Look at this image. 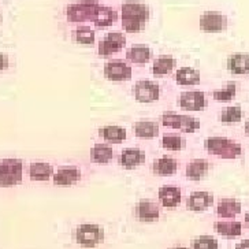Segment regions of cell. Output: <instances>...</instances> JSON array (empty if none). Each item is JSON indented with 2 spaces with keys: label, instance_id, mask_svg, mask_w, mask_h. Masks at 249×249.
Here are the masks:
<instances>
[{
  "label": "cell",
  "instance_id": "7",
  "mask_svg": "<svg viewBox=\"0 0 249 249\" xmlns=\"http://www.w3.org/2000/svg\"><path fill=\"white\" fill-rule=\"evenodd\" d=\"M126 45V38L124 35L121 32H110L107 33L102 41H99L97 45V53L100 56H112L122 51Z\"/></svg>",
  "mask_w": 249,
  "mask_h": 249
},
{
  "label": "cell",
  "instance_id": "14",
  "mask_svg": "<svg viewBox=\"0 0 249 249\" xmlns=\"http://www.w3.org/2000/svg\"><path fill=\"white\" fill-rule=\"evenodd\" d=\"M82 173L78 166H62L53 174V183L56 186H71L81 179Z\"/></svg>",
  "mask_w": 249,
  "mask_h": 249
},
{
  "label": "cell",
  "instance_id": "19",
  "mask_svg": "<svg viewBox=\"0 0 249 249\" xmlns=\"http://www.w3.org/2000/svg\"><path fill=\"white\" fill-rule=\"evenodd\" d=\"M227 69L234 75L249 74V55L248 53H233L227 58Z\"/></svg>",
  "mask_w": 249,
  "mask_h": 249
},
{
  "label": "cell",
  "instance_id": "4",
  "mask_svg": "<svg viewBox=\"0 0 249 249\" xmlns=\"http://www.w3.org/2000/svg\"><path fill=\"white\" fill-rule=\"evenodd\" d=\"M23 164L17 158L0 159V188H11L22 182Z\"/></svg>",
  "mask_w": 249,
  "mask_h": 249
},
{
  "label": "cell",
  "instance_id": "29",
  "mask_svg": "<svg viewBox=\"0 0 249 249\" xmlns=\"http://www.w3.org/2000/svg\"><path fill=\"white\" fill-rule=\"evenodd\" d=\"M53 176V167L50 163L37 161L29 166V177L33 181H48Z\"/></svg>",
  "mask_w": 249,
  "mask_h": 249
},
{
  "label": "cell",
  "instance_id": "17",
  "mask_svg": "<svg viewBox=\"0 0 249 249\" xmlns=\"http://www.w3.org/2000/svg\"><path fill=\"white\" fill-rule=\"evenodd\" d=\"M145 158H147V155L142 149H140V148H127V149L122 151V154L119 156V163H121L122 167L130 170L144 164Z\"/></svg>",
  "mask_w": 249,
  "mask_h": 249
},
{
  "label": "cell",
  "instance_id": "2",
  "mask_svg": "<svg viewBox=\"0 0 249 249\" xmlns=\"http://www.w3.org/2000/svg\"><path fill=\"white\" fill-rule=\"evenodd\" d=\"M102 0H73L65 8V17L69 23L73 25H88L93 22L97 8Z\"/></svg>",
  "mask_w": 249,
  "mask_h": 249
},
{
  "label": "cell",
  "instance_id": "28",
  "mask_svg": "<svg viewBox=\"0 0 249 249\" xmlns=\"http://www.w3.org/2000/svg\"><path fill=\"white\" fill-rule=\"evenodd\" d=\"M71 40H73L74 43H77V44L92 45L96 40L95 30L87 26V25L75 26L71 30Z\"/></svg>",
  "mask_w": 249,
  "mask_h": 249
},
{
  "label": "cell",
  "instance_id": "38",
  "mask_svg": "<svg viewBox=\"0 0 249 249\" xmlns=\"http://www.w3.org/2000/svg\"><path fill=\"white\" fill-rule=\"evenodd\" d=\"M169 249H189V248L182 247V245H176V247H171V248H169Z\"/></svg>",
  "mask_w": 249,
  "mask_h": 249
},
{
  "label": "cell",
  "instance_id": "36",
  "mask_svg": "<svg viewBox=\"0 0 249 249\" xmlns=\"http://www.w3.org/2000/svg\"><path fill=\"white\" fill-rule=\"evenodd\" d=\"M234 249H249V240H242L237 245Z\"/></svg>",
  "mask_w": 249,
  "mask_h": 249
},
{
  "label": "cell",
  "instance_id": "37",
  "mask_svg": "<svg viewBox=\"0 0 249 249\" xmlns=\"http://www.w3.org/2000/svg\"><path fill=\"white\" fill-rule=\"evenodd\" d=\"M245 133H247V136L249 137V119L245 122Z\"/></svg>",
  "mask_w": 249,
  "mask_h": 249
},
{
  "label": "cell",
  "instance_id": "13",
  "mask_svg": "<svg viewBox=\"0 0 249 249\" xmlns=\"http://www.w3.org/2000/svg\"><path fill=\"white\" fill-rule=\"evenodd\" d=\"M134 213H136L137 219L141 222L152 223L160 218V207L156 201H152V200H140L134 208Z\"/></svg>",
  "mask_w": 249,
  "mask_h": 249
},
{
  "label": "cell",
  "instance_id": "21",
  "mask_svg": "<svg viewBox=\"0 0 249 249\" xmlns=\"http://www.w3.org/2000/svg\"><path fill=\"white\" fill-rule=\"evenodd\" d=\"M241 213V203L235 198H222L216 205V213L220 218L231 219Z\"/></svg>",
  "mask_w": 249,
  "mask_h": 249
},
{
  "label": "cell",
  "instance_id": "16",
  "mask_svg": "<svg viewBox=\"0 0 249 249\" xmlns=\"http://www.w3.org/2000/svg\"><path fill=\"white\" fill-rule=\"evenodd\" d=\"M159 201L164 208H176L181 203L182 192L178 186L174 185H164L159 189Z\"/></svg>",
  "mask_w": 249,
  "mask_h": 249
},
{
  "label": "cell",
  "instance_id": "27",
  "mask_svg": "<svg viewBox=\"0 0 249 249\" xmlns=\"http://www.w3.org/2000/svg\"><path fill=\"white\" fill-rule=\"evenodd\" d=\"M133 133L140 139L151 140L158 136L159 126L152 121H140L133 124Z\"/></svg>",
  "mask_w": 249,
  "mask_h": 249
},
{
  "label": "cell",
  "instance_id": "10",
  "mask_svg": "<svg viewBox=\"0 0 249 249\" xmlns=\"http://www.w3.org/2000/svg\"><path fill=\"white\" fill-rule=\"evenodd\" d=\"M133 96L140 103L156 102L160 96V88L154 81L141 80L133 87Z\"/></svg>",
  "mask_w": 249,
  "mask_h": 249
},
{
  "label": "cell",
  "instance_id": "31",
  "mask_svg": "<svg viewBox=\"0 0 249 249\" xmlns=\"http://www.w3.org/2000/svg\"><path fill=\"white\" fill-rule=\"evenodd\" d=\"M242 119V110L238 106L225 107L220 112V121L223 124H237Z\"/></svg>",
  "mask_w": 249,
  "mask_h": 249
},
{
  "label": "cell",
  "instance_id": "15",
  "mask_svg": "<svg viewBox=\"0 0 249 249\" xmlns=\"http://www.w3.org/2000/svg\"><path fill=\"white\" fill-rule=\"evenodd\" d=\"M213 203V195L210 192L198 191L192 193L189 197L186 198V208L193 213H203L208 210Z\"/></svg>",
  "mask_w": 249,
  "mask_h": 249
},
{
  "label": "cell",
  "instance_id": "11",
  "mask_svg": "<svg viewBox=\"0 0 249 249\" xmlns=\"http://www.w3.org/2000/svg\"><path fill=\"white\" fill-rule=\"evenodd\" d=\"M179 107L185 111H201L205 108V100L204 92L201 90H185L179 95L178 99Z\"/></svg>",
  "mask_w": 249,
  "mask_h": 249
},
{
  "label": "cell",
  "instance_id": "8",
  "mask_svg": "<svg viewBox=\"0 0 249 249\" xmlns=\"http://www.w3.org/2000/svg\"><path fill=\"white\" fill-rule=\"evenodd\" d=\"M200 29L205 33H220L227 28V17L220 11H204L200 17Z\"/></svg>",
  "mask_w": 249,
  "mask_h": 249
},
{
  "label": "cell",
  "instance_id": "6",
  "mask_svg": "<svg viewBox=\"0 0 249 249\" xmlns=\"http://www.w3.org/2000/svg\"><path fill=\"white\" fill-rule=\"evenodd\" d=\"M161 124L166 127L177 129L183 133H195L200 129V121L192 115H179L174 111L164 112L160 118Z\"/></svg>",
  "mask_w": 249,
  "mask_h": 249
},
{
  "label": "cell",
  "instance_id": "20",
  "mask_svg": "<svg viewBox=\"0 0 249 249\" xmlns=\"http://www.w3.org/2000/svg\"><path fill=\"white\" fill-rule=\"evenodd\" d=\"M126 59L133 65H147L151 59V48L145 44H133L126 51Z\"/></svg>",
  "mask_w": 249,
  "mask_h": 249
},
{
  "label": "cell",
  "instance_id": "9",
  "mask_svg": "<svg viewBox=\"0 0 249 249\" xmlns=\"http://www.w3.org/2000/svg\"><path fill=\"white\" fill-rule=\"evenodd\" d=\"M119 17H121V11H118L115 6L102 1L96 11L95 17H93L92 23L95 25L96 29H107L118 22Z\"/></svg>",
  "mask_w": 249,
  "mask_h": 249
},
{
  "label": "cell",
  "instance_id": "32",
  "mask_svg": "<svg viewBox=\"0 0 249 249\" xmlns=\"http://www.w3.org/2000/svg\"><path fill=\"white\" fill-rule=\"evenodd\" d=\"M235 92H237V87L234 82L227 84L225 88L216 89L213 92V100L216 102H231L235 97Z\"/></svg>",
  "mask_w": 249,
  "mask_h": 249
},
{
  "label": "cell",
  "instance_id": "26",
  "mask_svg": "<svg viewBox=\"0 0 249 249\" xmlns=\"http://www.w3.org/2000/svg\"><path fill=\"white\" fill-rule=\"evenodd\" d=\"M176 67V59L171 55H159L158 58L154 60L152 65V73L158 77H163V75H169Z\"/></svg>",
  "mask_w": 249,
  "mask_h": 249
},
{
  "label": "cell",
  "instance_id": "39",
  "mask_svg": "<svg viewBox=\"0 0 249 249\" xmlns=\"http://www.w3.org/2000/svg\"><path fill=\"white\" fill-rule=\"evenodd\" d=\"M245 223H247V226L249 227V213H245Z\"/></svg>",
  "mask_w": 249,
  "mask_h": 249
},
{
  "label": "cell",
  "instance_id": "25",
  "mask_svg": "<svg viewBox=\"0 0 249 249\" xmlns=\"http://www.w3.org/2000/svg\"><path fill=\"white\" fill-rule=\"evenodd\" d=\"M114 159V149L107 144H95L90 149V160L96 164H107Z\"/></svg>",
  "mask_w": 249,
  "mask_h": 249
},
{
  "label": "cell",
  "instance_id": "12",
  "mask_svg": "<svg viewBox=\"0 0 249 249\" xmlns=\"http://www.w3.org/2000/svg\"><path fill=\"white\" fill-rule=\"evenodd\" d=\"M104 75L110 81H124L132 78L133 70L124 60H110L104 65Z\"/></svg>",
  "mask_w": 249,
  "mask_h": 249
},
{
  "label": "cell",
  "instance_id": "35",
  "mask_svg": "<svg viewBox=\"0 0 249 249\" xmlns=\"http://www.w3.org/2000/svg\"><path fill=\"white\" fill-rule=\"evenodd\" d=\"M8 67V58L4 53H0V71H3L4 69Z\"/></svg>",
  "mask_w": 249,
  "mask_h": 249
},
{
  "label": "cell",
  "instance_id": "18",
  "mask_svg": "<svg viewBox=\"0 0 249 249\" xmlns=\"http://www.w3.org/2000/svg\"><path fill=\"white\" fill-rule=\"evenodd\" d=\"M178 170V160L173 156H161L159 159H156L152 163V171L154 174L160 177H169L174 176Z\"/></svg>",
  "mask_w": 249,
  "mask_h": 249
},
{
  "label": "cell",
  "instance_id": "1",
  "mask_svg": "<svg viewBox=\"0 0 249 249\" xmlns=\"http://www.w3.org/2000/svg\"><path fill=\"white\" fill-rule=\"evenodd\" d=\"M149 7L141 0H124L121 3V26L126 33L142 32L149 21Z\"/></svg>",
  "mask_w": 249,
  "mask_h": 249
},
{
  "label": "cell",
  "instance_id": "33",
  "mask_svg": "<svg viewBox=\"0 0 249 249\" xmlns=\"http://www.w3.org/2000/svg\"><path fill=\"white\" fill-rule=\"evenodd\" d=\"M161 145L163 148L169 149V151H181L183 147V140L179 134H174V133H166L161 139Z\"/></svg>",
  "mask_w": 249,
  "mask_h": 249
},
{
  "label": "cell",
  "instance_id": "22",
  "mask_svg": "<svg viewBox=\"0 0 249 249\" xmlns=\"http://www.w3.org/2000/svg\"><path fill=\"white\" fill-rule=\"evenodd\" d=\"M210 163L205 159H195L185 166V176L192 181H200L208 173Z\"/></svg>",
  "mask_w": 249,
  "mask_h": 249
},
{
  "label": "cell",
  "instance_id": "5",
  "mask_svg": "<svg viewBox=\"0 0 249 249\" xmlns=\"http://www.w3.org/2000/svg\"><path fill=\"white\" fill-rule=\"evenodd\" d=\"M75 241L84 248H95L104 241V230L97 223H81L75 229Z\"/></svg>",
  "mask_w": 249,
  "mask_h": 249
},
{
  "label": "cell",
  "instance_id": "23",
  "mask_svg": "<svg viewBox=\"0 0 249 249\" xmlns=\"http://www.w3.org/2000/svg\"><path fill=\"white\" fill-rule=\"evenodd\" d=\"M200 80H201L200 71L193 67H181L179 70H177L176 81L178 85H182V87L198 85Z\"/></svg>",
  "mask_w": 249,
  "mask_h": 249
},
{
  "label": "cell",
  "instance_id": "34",
  "mask_svg": "<svg viewBox=\"0 0 249 249\" xmlns=\"http://www.w3.org/2000/svg\"><path fill=\"white\" fill-rule=\"evenodd\" d=\"M192 249H219V244L213 235H200L195 238Z\"/></svg>",
  "mask_w": 249,
  "mask_h": 249
},
{
  "label": "cell",
  "instance_id": "30",
  "mask_svg": "<svg viewBox=\"0 0 249 249\" xmlns=\"http://www.w3.org/2000/svg\"><path fill=\"white\" fill-rule=\"evenodd\" d=\"M213 229L216 233H219L227 238H234L242 233L241 222H215Z\"/></svg>",
  "mask_w": 249,
  "mask_h": 249
},
{
  "label": "cell",
  "instance_id": "3",
  "mask_svg": "<svg viewBox=\"0 0 249 249\" xmlns=\"http://www.w3.org/2000/svg\"><path fill=\"white\" fill-rule=\"evenodd\" d=\"M204 148L210 155L222 159H235L242 154L241 145L227 137H208L204 141Z\"/></svg>",
  "mask_w": 249,
  "mask_h": 249
},
{
  "label": "cell",
  "instance_id": "24",
  "mask_svg": "<svg viewBox=\"0 0 249 249\" xmlns=\"http://www.w3.org/2000/svg\"><path fill=\"white\" fill-rule=\"evenodd\" d=\"M99 134L107 142H112V144H119L126 140V129L117 124H108V126L100 127Z\"/></svg>",
  "mask_w": 249,
  "mask_h": 249
}]
</instances>
